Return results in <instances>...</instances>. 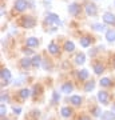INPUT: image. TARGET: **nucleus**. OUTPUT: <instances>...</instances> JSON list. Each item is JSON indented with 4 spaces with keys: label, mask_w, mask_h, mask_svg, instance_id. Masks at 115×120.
Returning <instances> with one entry per match:
<instances>
[{
    "label": "nucleus",
    "mask_w": 115,
    "mask_h": 120,
    "mask_svg": "<svg viewBox=\"0 0 115 120\" xmlns=\"http://www.w3.org/2000/svg\"><path fill=\"white\" fill-rule=\"evenodd\" d=\"M90 44H91V39L90 38H87V36H84V38H82L80 39V45L82 47H88Z\"/></svg>",
    "instance_id": "nucleus-26"
},
{
    "label": "nucleus",
    "mask_w": 115,
    "mask_h": 120,
    "mask_svg": "<svg viewBox=\"0 0 115 120\" xmlns=\"http://www.w3.org/2000/svg\"><path fill=\"white\" fill-rule=\"evenodd\" d=\"M48 51H50V53H52V55H56V53L59 52V47H58L54 41H51V43L48 44Z\"/></svg>",
    "instance_id": "nucleus-17"
},
{
    "label": "nucleus",
    "mask_w": 115,
    "mask_h": 120,
    "mask_svg": "<svg viewBox=\"0 0 115 120\" xmlns=\"http://www.w3.org/2000/svg\"><path fill=\"white\" fill-rule=\"evenodd\" d=\"M46 22H47V23H52V24H62L59 16L55 15V13H48L47 17H46Z\"/></svg>",
    "instance_id": "nucleus-5"
},
{
    "label": "nucleus",
    "mask_w": 115,
    "mask_h": 120,
    "mask_svg": "<svg viewBox=\"0 0 115 120\" xmlns=\"http://www.w3.org/2000/svg\"><path fill=\"white\" fill-rule=\"evenodd\" d=\"M91 113H92V116H94V117H100L103 112H102V109H100L99 107H92V109H91Z\"/></svg>",
    "instance_id": "nucleus-22"
},
{
    "label": "nucleus",
    "mask_w": 115,
    "mask_h": 120,
    "mask_svg": "<svg viewBox=\"0 0 115 120\" xmlns=\"http://www.w3.org/2000/svg\"><path fill=\"white\" fill-rule=\"evenodd\" d=\"M19 95H20V98L23 99V100H27V99L31 96V91L28 90V88H23V90L19 92Z\"/></svg>",
    "instance_id": "nucleus-18"
},
{
    "label": "nucleus",
    "mask_w": 115,
    "mask_h": 120,
    "mask_svg": "<svg viewBox=\"0 0 115 120\" xmlns=\"http://www.w3.org/2000/svg\"><path fill=\"white\" fill-rule=\"evenodd\" d=\"M74 91V86H72V83H70V82H67V83H64L63 86H62V92H64V94H71Z\"/></svg>",
    "instance_id": "nucleus-10"
},
{
    "label": "nucleus",
    "mask_w": 115,
    "mask_h": 120,
    "mask_svg": "<svg viewBox=\"0 0 115 120\" xmlns=\"http://www.w3.org/2000/svg\"><path fill=\"white\" fill-rule=\"evenodd\" d=\"M103 22L106 24H114L115 26V15L111 12H106L103 15Z\"/></svg>",
    "instance_id": "nucleus-6"
},
{
    "label": "nucleus",
    "mask_w": 115,
    "mask_h": 120,
    "mask_svg": "<svg viewBox=\"0 0 115 120\" xmlns=\"http://www.w3.org/2000/svg\"><path fill=\"white\" fill-rule=\"evenodd\" d=\"M99 84H100V87H110L111 86V80L108 79V77H103L102 80L99 82Z\"/></svg>",
    "instance_id": "nucleus-27"
},
{
    "label": "nucleus",
    "mask_w": 115,
    "mask_h": 120,
    "mask_svg": "<svg viewBox=\"0 0 115 120\" xmlns=\"http://www.w3.org/2000/svg\"><path fill=\"white\" fill-rule=\"evenodd\" d=\"M104 71V67H103L102 64H99V63H96V64H94V72L96 73V75H100V73Z\"/></svg>",
    "instance_id": "nucleus-25"
},
{
    "label": "nucleus",
    "mask_w": 115,
    "mask_h": 120,
    "mask_svg": "<svg viewBox=\"0 0 115 120\" xmlns=\"http://www.w3.org/2000/svg\"><path fill=\"white\" fill-rule=\"evenodd\" d=\"M9 98H8V95H4V94H1V103H5V101H8Z\"/></svg>",
    "instance_id": "nucleus-32"
},
{
    "label": "nucleus",
    "mask_w": 115,
    "mask_h": 120,
    "mask_svg": "<svg viewBox=\"0 0 115 120\" xmlns=\"http://www.w3.org/2000/svg\"><path fill=\"white\" fill-rule=\"evenodd\" d=\"M102 120H115V112L114 111H107L103 112L102 116H100Z\"/></svg>",
    "instance_id": "nucleus-11"
},
{
    "label": "nucleus",
    "mask_w": 115,
    "mask_h": 120,
    "mask_svg": "<svg viewBox=\"0 0 115 120\" xmlns=\"http://www.w3.org/2000/svg\"><path fill=\"white\" fill-rule=\"evenodd\" d=\"M1 120H8V119H5V117H1Z\"/></svg>",
    "instance_id": "nucleus-37"
},
{
    "label": "nucleus",
    "mask_w": 115,
    "mask_h": 120,
    "mask_svg": "<svg viewBox=\"0 0 115 120\" xmlns=\"http://www.w3.org/2000/svg\"><path fill=\"white\" fill-rule=\"evenodd\" d=\"M60 100V95L59 92H56V91H54L52 92V104H58Z\"/></svg>",
    "instance_id": "nucleus-28"
},
{
    "label": "nucleus",
    "mask_w": 115,
    "mask_h": 120,
    "mask_svg": "<svg viewBox=\"0 0 115 120\" xmlns=\"http://www.w3.org/2000/svg\"><path fill=\"white\" fill-rule=\"evenodd\" d=\"M27 7H28V1L27 0H16L15 1V9L19 11V12H23Z\"/></svg>",
    "instance_id": "nucleus-3"
},
{
    "label": "nucleus",
    "mask_w": 115,
    "mask_h": 120,
    "mask_svg": "<svg viewBox=\"0 0 115 120\" xmlns=\"http://www.w3.org/2000/svg\"><path fill=\"white\" fill-rule=\"evenodd\" d=\"M112 111L115 112V104H114V105H112Z\"/></svg>",
    "instance_id": "nucleus-36"
},
{
    "label": "nucleus",
    "mask_w": 115,
    "mask_h": 120,
    "mask_svg": "<svg viewBox=\"0 0 115 120\" xmlns=\"http://www.w3.org/2000/svg\"><path fill=\"white\" fill-rule=\"evenodd\" d=\"M0 77H1V83L9 82V79H11V72H9V69H7V68L1 69V71H0Z\"/></svg>",
    "instance_id": "nucleus-7"
},
{
    "label": "nucleus",
    "mask_w": 115,
    "mask_h": 120,
    "mask_svg": "<svg viewBox=\"0 0 115 120\" xmlns=\"http://www.w3.org/2000/svg\"><path fill=\"white\" fill-rule=\"evenodd\" d=\"M91 28H94V30L98 31V32H103V31L106 30V27L103 26V24H100V23H94V24L91 26Z\"/></svg>",
    "instance_id": "nucleus-24"
},
{
    "label": "nucleus",
    "mask_w": 115,
    "mask_h": 120,
    "mask_svg": "<svg viewBox=\"0 0 115 120\" xmlns=\"http://www.w3.org/2000/svg\"><path fill=\"white\" fill-rule=\"evenodd\" d=\"M98 100H99V103H102L103 105H107L108 104V94H107L106 91H100V92H98Z\"/></svg>",
    "instance_id": "nucleus-2"
},
{
    "label": "nucleus",
    "mask_w": 115,
    "mask_h": 120,
    "mask_svg": "<svg viewBox=\"0 0 115 120\" xmlns=\"http://www.w3.org/2000/svg\"><path fill=\"white\" fill-rule=\"evenodd\" d=\"M64 49L67 52H72L74 49H75V44H74L72 41H66V43H64Z\"/></svg>",
    "instance_id": "nucleus-23"
},
{
    "label": "nucleus",
    "mask_w": 115,
    "mask_h": 120,
    "mask_svg": "<svg viewBox=\"0 0 115 120\" xmlns=\"http://www.w3.org/2000/svg\"><path fill=\"white\" fill-rule=\"evenodd\" d=\"M38 45H39V40L36 38H28L27 39V47L34 48V47H38Z\"/></svg>",
    "instance_id": "nucleus-14"
},
{
    "label": "nucleus",
    "mask_w": 115,
    "mask_h": 120,
    "mask_svg": "<svg viewBox=\"0 0 115 120\" xmlns=\"http://www.w3.org/2000/svg\"><path fill=\"white\" fill-rule=\"evenodd\" d=\"M88 77V71L87 69H80L79 72H78V79L79 80H86Z\"/></svg>",
    "instance_id": "nucleus-21"
},
{
    "label": "nucleus",
    "mask_w": 115,
    "mask_h": 120,
    "mask_svg": "<svg viewBox=\"0 0 115 120\" xmlns=\"http://www.w3.org/2000/svg\"><path fill=\"white\" fill-rule=\"evenodd\" d=\"M20 65L23 69H28L32 65V59H30V57H24V59L20 60Z\"/></svg>",
    "instance_id": "nucleus-9"
},
{
    "label": "nucleus",
    "mask_w": 115,
    "mask_h": 120,
    "mask_svg": "<svg viewBox=\"0 0 115 120\" xmlns=\"http://www.w3.org/2000/svg\"><path fill=\"white\" fill-rule=\"evenodd\" d=\"M5 113H7V108H5V104L1 103V105H0V116L1 117H4Z\"/></svg>",
    "instance_id": "nucleus-29"
},
{
    "label": "nucleus",
    "mask_w": 115,
    "mask_h": 120,
    "mask_svg": "<svg viewBox=\"0 0 115 120\" xmlns=\"http://www.w3.org/2000/svg\"><path fill=\"white\" fill-rule=\"evenodd\" d=\"M43 68L46 69V71H48V69L51 68V64L48 63L47 60H43Z\"/></svg>",
    "instance_id": "nucleus-30"
},
{
    "label": "nucleus",
    "mask_w": 115,
    "mask_h": 120,
    "mask_svg": "<svg viewBox=\"0 0 115 120\" xmlns=\"http://www.w3.org/2000/svg\"><path fill=\"white\" fill-rule=\"evenodd\" d=\"M70 103L72 104V105H75V107H78V105L82 104V98L78 96V95H74V96H71V99H70Z\"/></svg>",
    "instance_id": "nucleus-12"
},
{
    "label": "nucleus",
    "mask_w": 115,
    "mask_h": 120,
    "mask_svg": "<svg viewBox=\"0 0 115 120\" xmlns=\"http://www.w3.org/2000/svg\"><path fill=\"white\" fill-rule=\"evenodd\" d=\"M80 11V5L78 4V3H71V4L68 5V12L70 15H78Z\"/></svg>",
    "instance_id": "nucleus-8"
},
{
    "label": "nucleus",
    "mask_w": 115,
    "mask_h": 120,
    "mask_svg": "<svg viewBox=\"0 0 115 120\" xmlns=\"http://www.w3.org/2000/svg\"><path fill=\"white\" fill-rule=\"evenodd\" d=\"M40 64H42V56H40V55H35L34 57H32V67L39 68Z\"/></svg>",
    "instance_id": "nucleus-15"
},
{
    "label": "nucleus",
    "mask_w": 115,
    "mask_h": 120,
    "mask_svg": "<svg viewBox=\"0 0 115 120\" xmlns=\"http://www.w3.org/2000/svg\"><path fill=\"white\" fill-rule=\"evenodd\" d=\"M23 83H24V77L21 76V77H19V79L15 80V86H20V84H23Z\"/></svg>",
    "instance_id": "nucleus-31"
},
{
    "label": "nucleus",
    "mask_w": 115,
    "mask_h": 120,
    "mask_svg": "<svg viewBox=\"0 0 115 120\" xmlns=\"http://www.w3.org/2000/svg\"><path fill=\"white\" fill-rule=\"evenodd\" d=\"M114 68H115V60H114Z\"/></svg>",
    "instance_id": "nucleus-38"
},
{
    "label": "nucleus",
    "mask_w": 115,
    "mask_h": 120,
    "mask_svg": "<svg viewBox=\"0 0 115 120\" xmlns=\"http://www.w3.org/2000/svg\"><path fill=\"white\" fill-rule=\"evenodd\" d=\"M106 39L108 43H112V41H115V31L114 30H108L106 32Z\"/></svg>",
    "instance_id": "nucleus-16"
},
{
    "label": "nucleus",
    "mask_w": 115,
    "mask_h": 120,
    "mask_svg": "<svg viewBox=\"0 0 115 120\" xmlns=\"http://www.w3.org/2000/svg\"><path fill=\"white\" fill-rule=\"evenodd\" d=\"M12 111L15 112V115H19V113L21 112V108H20V107H13V108H12Z\"/></svg>",
    "instance_id": "nucleus-33"
},
{
    "label": "nucleus",
    "mask_w": 115,
    "mask_h": 120,
    "mask_svg": "<svg viewBox=\"0 0 115 120\" xmlns=\"http://www.w3.org/2000/svg\"><path fill=\"white\" fill-rule=\"evenodd\" d=\"M86 61V55L84 53H78L76 56H75V63H76V64H83V63H84Z\"/></svg>",
    "instance_id": "nucleus-19"
},
{
    "label": "nucleus",
    "mask_w": 115,
    "mask_h": 120,
    "mask_svg": "<svg viewBox=\"0 0 115 120\" xmlns=\"http://www.w3.org/2000/svg\"><path fill=\"white\" fill-rule=\"evenodd\" d=\"M79 120H91V119H90L87 115H83V116H80V117H79Z\"/></svg>",
    "instance_id": "nucleus-34"
},
{
    "label": "nucleus",
    "mask_w": 115,
    "mask_h": 120,
    "mask_svg": "<svg viewBox=\"0 0 115 120\" xmlns=\"http://www.w3.org/2000/svg\"><path fill=\"white\" fill-rule=\"evenodd\" d=\"M24 53L26 55H31L32 53V49H24Z\"/></svg>",
    "instance_id": "nucleus-35"
},
{
    "label": "nucleus",
    "mask_w": 115,
    "mask_h": 120,
    "mask_svg": "<svg viewBox=\"0 0 115 120\" xmlns=\"http://www.w3.org/2000/svg\"><path fill=\"white\" fill-rule=\"evenodd\" d=\"M35 24H36V20H35L32 16H24L21 19V27H23V28L30 30V28H34Z\"/></svg>",
    "instance_id": "nucleus-1"
},
{
    "label": "nucleus",
    "mask_w": 115,
    "mask_h": 120,
    "mask_svg": "<svg viewBox=\"0 0 115 120\" xmlns=\"http://www.w3.org/2000/svg\"><path fill=\"white\" fill-rule=\"evenodd\" d=\"M86 13H87V16H95L96 13H98V8H96V5L95 4H87L86 5Z\"/></svg>",
    "instance_id": "nucleus-4"
},
{
    "label": "nucleus",
    "mask_w": 115,
    "mask_h": 120,
    "mask_svg": "<svg viewBox=\"0 0 115 120\" xmlns=\"http://www.w3.org/2000/svg\"><path fill=\"white\" fill-rule=\"evenodd\" d=\"M94 88H95V82H94V80L86 82V86H84V91H86V92H91Z\"/></svg>",
    "instance_id": "nucleus-20"
},
{
    "label": "nucleus",
    "mask_w": 115,
    "mask_h": 120,
    "mask_svg": "<svg viewBox=\"0 0 115 120\" xmlns=\"http://www.w3.org/2000/svg\"><path fill=\"white\" fill-rule=\"evenodd\" d=\"M60 113H62V116H63L64 119H67V117H70V116L72 115V109L70 107H63L60 109Z\"/></svg>",
    "instance_id": "nucleus-13"
}]
</instances>
